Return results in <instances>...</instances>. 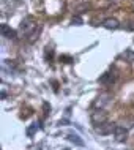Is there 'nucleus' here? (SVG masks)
Segmentation results:
<instances>
[{
  "mask_svg": "<svg viewBox=\"0 0 134 150\" xmlns=\"http://www.w3.org/2000/svg\"><path fill=\"white\" fill-rule=\"evenodd\" d=\"M19 30H21L24 35H30L33 30H36V22H35V19L32 18V16H27V18L21 22Z\"/></svg>",
  "mask_w": 134,
  "mask_h": 150,
  "instance_id": "obj_1",
  "label": "nucleus"
},
{
  "mask_svg": "<svg viewBox=\"0 0 134 150\" xmlns=\"http://www.w3.org/2000/svg\"><path fill=\"white\" fill-rule=\"evenodd\" d=\"M90 119L92 122L98 127V125L101 123H104V122H107V112L104 111V109H99V108H96L95 111L92 112V115H90Z\"/></svg>",
  "mask_w": 134,
  "mask_h": 150,
  "instance_id": "obj_2",
  "label": "nucleus"
},
{
  "mask_svg": "<svg viewBox=\"0 0 134 150\" xmlns=\"http://www.w3.org/2000/svg\"><path fill=\"white\" fill-rule=\"evenodd\" d=\"M117 125L112 123V122H104V123H101L96 127V133H99V134L106 136V134H112L114 131H115Z\"/></svg>",
  "mask_w": 134,
  "mask_h": 150,
  "instance_id": "obj_3",
  "label": "nucleus"
},
{
  "mask_svg": "<svg viewBox=\"0 0 134 150\" xmlns=\"http://www.w3.org/2000/svg\"><path fill=\"white\" fill-rule=\"evenodd\" d=\"M111 100H112V95H111V93H101L98 98H96V101H95V108L103 109L106 104L111 103Z\"/></svg>",
  "mask_w": 134,
  "mask_h": 150,
  "instance_id": "obj_4",
  "label": "nucleus"
},
{
  "mask_svg": "<svg viewBox=\"0 0 134 150\" xmlns=\"http://www.w3.org/2000/svg\"><path fill=\"white\" fill-rule=\"evenodd\" d=\"M114 136H115V139L118 141V142H125L128 137V129L125 127H117L115 131H114Z\"/></svg>",
  "mask_w": 134,
  "mask_h": 150,
  "instance_id": "obj_5",
  "label": "nucleus"
},
{
  "mask_svg": "<svg viewBox=\"0 0 134 150\" xmlns=\"http://www.w3.org/2000/svg\"><path fill=\"white\" fill-rule=\"evenodd\" d=\"M103 27L111 29V30H115V29H118V27H120V24H118V21H117L115 18H107V19H104V21H103Z\"/></svg>",
  "mask_w": 134,
  "mask_h": 150,
  "instance_id": "obj_6",
  "label": "nucleus"
},
{
  "mask_svg": "<svg viewBox=\"0 0 134 150\" xmlns=\"http://www.w3.org/2000/svg\"><path fill=\"white\" fill-rule=\"evenodd\" d=\"M0 30H2V35L5 36V38H16V32L11 29V27H8L6 24H2V27H0Z\"/></svg>",
  "mask_w": 134,
  "mask_h": 150,
  "instance_id": "obj_7",
  "label": "nucleus"
},
{
  "mask_svg": "<svg viewBox=\"0 0 134 150\" xmlns=\"http://www.w3.org/2000/svg\"><path fill=\"white\" fill-rule=\"evenodd\" d=\"M114 81H115V74H114V73H104V74L99 78V82L101 84H106V86L112 84Z\"/></svg>",
  "mask_w": 134,
  "mask_h": 150,
  "instance_id": "obj_8",
  "label": "nucleus"
},
{
  "mask_svg": "<svg viewBox=\"0 0 134 150\" xmlns=\"http://www.w3.org/2000/svg\"><path fill=\"white\" fill-rule=\"evenodd\" d=\"M121 59H125L126 62H134V51L126 49L123 54H121Z\"/></svg>",
  "mask_w": 134,
  "mask_h": 150,
  "instance_id": "obj_9",
  "label": "nucleus"
},
{
  "mask_svg": "<svg viewBox=\"0 0 134 150\" xmlns=\"http://www.w3.org/2000/svg\"><path fill=\"white\" fill-rule=\"evenodd\" d=\"M68 139H70L73 144H76V145H84V141L79 139L78 134H73V133H71V134H68Z\"/></svg>",
  "mask_w": 134,
  "mask_h": 150,
  "instance_id": "obj_10",
  "label": "nucleus"
},
{
  "mask_svg": "<svg viewBox=\"0 0 134 150\" xmlns=\"http://www.w3.org/2000/svg\"><path fill=\"white\" fill-rule=\"evenodd\" d=\"M87 10H90V3H79L78 6H76V11L78 13H84V11H87Z\"/></svg>",
  "mask_w": 134,
  "mask_h": 150,
  "instance_id": "obj_11",
  "label": "nucleus"
},
{
  "mask_svg": "<svg viewBox=\"0 0 134 150\" xmlns=\"http://www.w3.org/2000/svg\"><path fill=\"white\" fill-rule=\"evenodd\" d=\"M82 18H80V16H74V18H73V24H74V25H82Z\"/></svg>",
  "mask_w": 134,
  "mask_h": 150,
  "instance_id": "obj_12",
  "label": "nucleus"
},
{
  "mask_svg": "<svg viewBox=\"0 0 134 150\" xmlns=\"http://www.w3.org/2000/svg\"><path fill=\"white\" fill-rule=\"evenodd\" d=\"M35 129H36V125H33V127H30V128L27 129V134H28V136H33Z\"/></svg>",
  "mask_w": 134,
  "mask_h": 150,
  "instance_id": "obj_13",
  "label": "nucleus"
},
{
  "mask_svg": "<svg viewBox=\"0 0 134 150\" xmlns=\"http://www.w3.org/2000/svg\"><path fill=\"white\" fill-rule=\"evenodd\" d=\"M52 55H54V51L47 47V51H46V57H47V59H52Z\"/></svg>",
  "mask_w": 134,
  "mask_h": 150,
  "instance_id": "obj_14",
  "label": "nucleus"
},
{
  "mask_svg": "<svg viewBox=\"0 0 134 150\" xmlns=\"http://www.w3.org/2000/svg\"><path fill=\"white\" fill-rule=\"evenodd\" d=\"M60 60H65V63H70L71 62V57H68V55H62Z\"/></svg>",
  "mask_w": 134,
  "mask_h": 150,
  "instance_id": "obj_15",
  "label": "nucleus"
},
{
  "mask_svg": "<svg viewBox=\"0 0 134 150\" xmlns=\"http://www.w3.org/2000/svg\"><path fill=\"white\" fill-rule=\"evenodd\" d=\"M126 29H128V30H134V21H131V22L126 24Z\"/></svg>",
  "mask_w": 134,
  "mask_h": 150,
  "instance_id": "obj_16",
  "label": "nucleus"
},
{
  "mask_svg": "<svg viewBox=\"0 0 134 150\" xmlns=\"http://www.w3.org/2000/svg\"><path fill=\"white\" fill-rule=\"evenodd\" d=\"M52 86H54V90L55 92H59V82H57V81H52Z\"/></svg>",
  "mask_w": 134,
  "mask_h": 150,
  "instance_id": "obj_17",
  "label": "nucleus"
},
{
  "mask_svg": "<svg viewBox=\"0 0 134 150\" xmlns=\"http://www.w3.org/2000/svg\"><path fill=\"white\" fill-rule=\"evenodd\" d=\"M2 98H3V100L6 98V92H5V90H2Z\"/></svg>",
  "mask_w": 134,
  "mask_h": 150,
  "instance_id": "obj_18",
  "label": "nucleus"
}]
</instances>
